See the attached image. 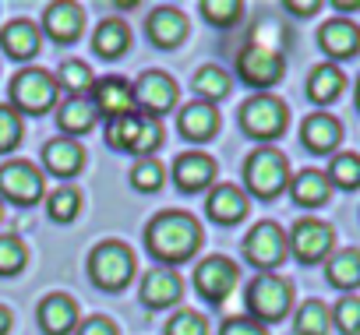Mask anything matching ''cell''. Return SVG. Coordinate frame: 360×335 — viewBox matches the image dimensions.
I'll return each instance as SVG.
<instances>
[{
    "label": "cell",
    "instance_id": "13",
    "mask_svg": "<svg viewBox=\"0 0 360 335\" xmlns=\"http://www.w3.org/2000/svg\"><path fill=\"white\" fill-rule=\"evenodd\" d=\"M173 184L184 195L209 191L216 184V159L205 152H184L173 159Z\"/></svg>",
    "mask_w": 360,
    "mask_h": 335
},
{
    "label": "cell",
    "instance_id": "46",
    "mask_svg": "<svg viewBox=\"0 0 360 335\" xmlns=\"http://www.w3.org/2000/svg\"><path fill=\"white\" fill-rule=\"evenodd\" d=\"M332 8H335V11H360V0H353V4H346V0H335Z\"/></svg>",
    "mask_w": 360,
    "mask_h": 335
},
{
    "label": "cell",
    "instance_id": "43",
    "mask_svg": "<svg viewBox=\"0 0 360 335\" xmlns=\"http://www.w3.org/2000/svg\"><path fill=\"white\" fill-rule=\"evenodd\" d=\"M75 335H117V324L110 317H103V314H92L89 321H82L75 328Z\"/></svg>",
    "mask_w": 360,
    "mask_h": 335
},
{
    "label": "cell",
    "instance_id": "6",
    "mask_svg": "<svg viewBox=\"0 0 360 335\" xmlns=\"http://www.w3.org/2000/svg\"><path fill=\"white\" fill-rule=\"evenodd\" d=\"M286 120H290V110L283 99L262 92V96H251L244 106H240V127L248 138H258V141H276L283 138L286 131Z\"/></svg>",
    "mask_w": 360,
    "mask_h": 335
},
{
    "label": "cell",
    "instance_id": "47",
    "mask_svg": "<svg viewBox=\"0 0 360 335\" xmlns=\"http://www.w3.org/2000/svg\"><path fill=\"white\" fill-rule=\"evenodd\" d=\"M356 110H360V81H356Z\"/></svg>",
    "mask_w": 360,
    "mask_h": 335
},
{
    "label": "cell",
    "instance_id": "40",
    "mask_svg": "<svg viewBox=\"0 0 360 335\" xmlns=\"http://www.w3.org/2000/svg\"><path fill=\"white\" fill-rule=\"evenodd\" d=\"M166 335H209V321L198 314V310H176L166 324H162Z\"/></svg>",
    "mask_w": 360,
    "mask_h": 335
},
{
    "label": "cell",
    "instance_id": "27",
    "mask_svg": "<svg viewBox=\"0 0 360 335\" xmlns=\"http://www.w3.org/2000/svg\"><path fill=\"white\" fill-rule=\"evenodd\" d=\"M290 195H293V202H297L300 209H318V205L328 202L332 184H328V177H325L321 170H300V173L290 180Z\"/></svg>",
    "mask_w": 360,
    "mask_h": 335
},
{
    "label": "cell",
    "instance_id": "32",
    "mask_svg": "<svg viewBox=\"0 0 360 335\" xmlns=\"http://www.w3.org/2000/svg\"><path fill=\"white\" fill-rule=\"evenodd\" d=\"M328 324H332V310H328L321 300L300 303V310H297V317H293L297 335H328Z\"/></svg>",
    "mask_w": 360,
    "mask_h": 335
},
{
    "label": "cell",
    "instance_id": "38",
    "mask_svg": "<svg viewBox=\"0 0 360 335\" xmlns=\"http://www.w3.org/2000/svg\"><path fill=\"white\" fill-rule=\"evenodd\" d=\"M25 261H29V251L15 233L0 237V275H18L25 268Z\"/></svg>",
    "mask_w": 360,
    "mask_h": 335
},
{
    "label": "cell",
    "instance_id": "2",
    "mask_svg": "<svg viewBox=\"0 0 360 335\" xmlns=\"http://www.w3.org/2000/svg\"><path fill=\"white\" fill-rule=\"evenodd\" d=\"M244 184L262 202L279 198L290 188V162H286V155L279 148H269V145L255 148L248 155V162H244Z\"/></svg>",
    "mask_w": 360,
    "mask_h": 335
},
{
    "label": "cell",
    "instance_id": "17",
    "mask_svg": "<svg viewBox=\"0 0 360 335\" xmlns=\"http://www.w3.org/2000/svg\"><path fill=\"white\" fill-rule=\"evenodd\" d=\"M180 293H184V282H180V275L173 268H148L141 279V303L148 310L173 307L180 300Z\"/></svg>",
    "mask_w": 360,
    "mask_h": 335
},
{
    "label": "cell",
    "instance_id": "18",
    "mask_svg": "<svg viewBox=\"0 0 360 335\" xmlns=\"http://www.w3.org/2000/svg\"><path fill=\"white\" fill-rule=\"evenodd\" d=\"M176 127H180V138L202 145V141L216 138V131H219V110L212 103L195 99V103H188L184 110L176 113Z\"/></svg>",
    "mask_w": 360,
    "mask_h": 335
},
{
    "label": "cell",
    "instance_id": "24",
    "mask_svg": "<svg viewBox=\"0 0 360 335\" xmlns=\"http://www.w3.org/2000/svg\"><path fill=\"white\" fill-rule=\"evenodd\" d=\"M99 113L92 106L89 96H68L57 110V127L64 131V138H78V134H89L96 127Z\"/></svg>",
    "mask_w": 360,
    "mask_h": 335
},
{
    "label": "cell",
    "instance_id": "21",
    "mask_svg": "<svg viewBox=\"0 0 360 335\" xmlns=\"http://www.w3.org/2000/svg\"><path fill=\"white\" fill-rule=\"evenodd\" d=\"M205 212H209L212 223L233 226V223H240L248 216V195L240 188H233V184H216L209 191V198H205Z\"/></svg>",
    "mask_w": 360,
    "mask_h": 335
},
{
    "label": "cell",
    "instance_id": "19",
    "mask_svg": "<svg viewBox=\"0 0 360 335\" xmlns=\"http://www.w3.org/2000/svg\"><path fill=\"white\" fill-rule=\"evenodd\" d=\"M43 166L60 177V180H71L75 173H82V166H85V148L75 141V138H53L43 145Z\"/></svg>",
    "mask_w": 360,
    "mask_h": 335
},
{
    "label": "cell",
    "instance_id": "41",
    "mask_svg": "<svg viewBox=\"0 0 360 335\" xmlns=\"http://www.w3.org/2000/svg\"><path fill=\"white\" fill-rule=\"evenodd\" d=\"M332 321L342 335H356L360 331V296H342L332 310Z\"/></svg>",
    "mask_w": 360,
    "mask_h": 335
},
{
    "label": "cell",
    "instance_id": "36",
    "mask_svg": "<svg viewBox=\"0 0 360 335\" xmlns=\"http://www.w3.org/2000/svg\"><path fill=\"white\" fill-rule=\"evenodd\" d=\"M25 134V124H22V113L11 106V103H0V155H8L18 148Z\"/></svg>",
    "mask_w": 360,
    "mask_h": 335
},
{
    "label": "cell",
    "instance_id": "10",
    "mask_svg": "<svg viewBox=\"0 0 360 335\" xmlns=\"http://www.w3.org/2000/svg\"><path fill=\"white\" fill-rule=\"evenodd\" d=\"M286 244H290V251H293V258H297L300 265H318L321 258H328V251H332V244H335V230H332L328 223L307 216V219H300V223L290 230Z\"/></svg>",
    "mask_w": 360,
    "mask_h": 335
},
{
    "label": "cell",
    "instance_id": "11",
    "mask_svg": "<svg viewBox=\"0 0 360 335\" xmlns=\"http://www.w3.org/2000/svg\"><path fill=\"white\" fill-rule=\"evenodd\" d=\"M134 110L145 117H162L176 106V81L166 71H145L134 85Z\"/></svg>",
    "mask_w": 360,
    "mask_h": 335
},
{
    "label": "cell",
    "instance_id": "12",
    "mask_svg": "<svg viewBox=\"0 0 360 335\" xmlns=\"http://www.w3.org/2000/svg\"><path fill=\"white\" fill-rule=\"evenodd\" d=\"M237 279H240V268L230 258H223V254H212V258H205L195 268V289L209 303H223L237 289Z\"/></svg>",
    "mask_w": 360,
    "mask_h": 335
},
{
    "label": "cell",
    "instance_id": "3",
    "mask_svg": "<svg viewBox=\"0 0 360 335\" xmlns=\"http://www.w3.org/2000/svg\"><path fill=\"white\" fill-rule=\"evenodd\" d=\"M134 254L127 244L120 240H103L99 247H92L89 254V279L103 289V293H120L131 286L134 279Z\"/></svg>",
    "mask_w": 360,
    "mask_h": 335
},
{
    "label": "cell",
    "instance_id": "39",
    "mask_svg": "<svg viewBox=\"0 0 360 335\" xmlns=\"http://www.w3.org/2000/svg\"><path fill=\"white\" fill-rule=\"evenodd\" d=\"M162 145V124L155 117H145L141 113V127L134 134V145H131V155H141V159H152V152Z\"/></svg>",
    "mask_w": 360,
    "mask_h": 335
},
{
    "label": "cell",
    "instance_id": "8",
    "mask_svg": "<svg viewBox=\"0 0 360 335\" xmlns=\"http://www.w3.org/2000/svg\"><path fill=\"white\" fill-rule=\"evenodd\" d=\"M290 254V244H286V233L279 223L265 219L258 226H251V233L244 237V258L262 268V272H272L276 265H283V258Z\"/></svg>",
    "mask_w": 360,
    "mask_h": 335
},
{
    "label": "cell",
    "instance_id": "31",
    "mask_svg": "<svg viewBox=\"0 0 360 335\" xmlns=\"http://www.w3.org/2000/svg\"><path fill=\"white\" fill-rule=\"evenodd\" d=\"M53 78H57V88H64L68 96H89L96 85V74L85 60H64Z\"/></svg>",
    "mask_w": 360,
    "mask_h": 335
},
{
    "label": "cell",
    "instance_id": "9",
    "mask_svg": "<svg viewBox=\"0 0 360 335\" xmlns=\"http://www.w3.org/2000/svg\"><path fill=\"white\" fill-rule=\"evenodd\" d=\"M237 71L240 78L251 85V88H272L276 81H283V71H286V60L279 50L272 46H262V43H248L237 57Z\"/></svg>",
    "mask_w": 360,
    "mask_h": 335
},
{
    "label": "cell",
    "instance_id": "33",
    "mask_svg": "<svg viewBox=\"0 0 360 335\" xmlns=\"http://www.w3.org/2000/svg\"><path fill=\"white\" fill-rule=\"evenodd\" d=\"M328 184L332 188H342V191H356L360 188V155L353 152H339L332 155V166H328Z\"/></svg>",
    "mask_w": 360,
    "mask_h": 335
},
{
    "label": "cell",
    "instance_id": "37",
    "mask_svg": "<svg viewBox=\"0 0 360 335\" xmlns=\"http://www.w3.org/2000/svg\"><path fill=\"white\" fill-rule=\"evenodd\" d=\"M162 180H166V170H162V162H159V159H138V162H134V170H131V184H134V191L152 195V191L162 188Z\"/></svg>",
    "mask_w": 360,
    "mask_h": 335
},
{
    "label": "cell",
    "instance_id": "22",
    "mask_svg": "<svg viewBox=\"0 0 360 335\" xmlns=\"http://www.w3.org/2000/svg\"><path fill=\"white\" fill-rule=\"evenodd\" d=\"M39 328L46 335H71L78 328V303L68 293H50L39 303Z\"/></svg>",
    "mask_w": 360,
    "mask_h": 335
},
{
    "label": "cell",
    "instance_id": "30",
    "mask_svg": "<svg viewBox=\"0 0 360 335\" xmlns=\"http://www.w3.org/2000/svg\"><path fill=\"white\" fill-rule=\"evenodd\" d=\"M191 88H195V96L202 99V103H219V99H226L230 96V74L219 67V64H205V67H198V74L191 78Z\"/></svg>",
    "mask_w": 360,
    "mask_h": 335
},
{
    "label": "cell",
    "instance_id": "42",
    "mask_svg": "<svg viewBox=\"0 0 360 335\" xmlns=\"http://www.w3.org/2000/svg\"><path fill=\"white\" fill-rule=\"evenodd\" d=\"M219 335H269L265 324H258L255 317H226Z\"/></svg>",
    "mask_w": 360,
    "mask_h": 335
},
{
    "label": "cell",
    "instance_id": "4",
    "mask_svg": "<svg viewBox=\"0 0 360 335\" xmlns=\"http://www.w3.org/2000/svg\"><path fill=\"white\" fill-rule=\"evenodd\" d=\"M244 300H248L251 317L258 324H269V321H279V317L290 314V307H293V286H290V279H283L276 272H258L248 282Z\"/></svg>",
    "mask_w": 360,
    "mask_h": 335
},
{
    "label": "cell",
    "instance_id": "25",
    "mask_svg": "<svg viewBox=\"0 0 360 335\" xmlns=\"http://www.w3.org/2000/svg\"><path fill=\"white\" fill-rule=\"evenodd\" d=\"M300 141H304V148L325 155V152H332L342 141V124L335 117H328V113H311L300 124Z\"/></svg>",
    "mask_w": 360,
    "mask_h": 335
},
{
    "label": "cell",
    "instance_id": "35",
    "mask_svg": "<svg viewBox=\"0 0 360 335\" xmlns=\"http://www.w3.org/2000/svg\"><path fill=\"white\" fill-rule=\"evenodd\" d=\"M198 11L205 15V22H209V25L230 29V25H237V22H240L244 4H240V0H202Z\"/></svg>",
    "mask_w": 360,
    "mask_h": 335
},
{
    "label": "cell",
    "instance_id": "44",
    "mask_svg": "<svg viewBox=\"0 0 360 335\" xmlns=\"http://www.w3.org/2000/svg\"><path fill=\"white\" fill-rule=\"evenodd\" d=\"M321 4L318 0H307V4H297V0H286V11H293V15H300V18H307V15H314Z\"/></svg>",
    "mask_w": 360,
    "mask_h": 335
},
{
    "label": "cell",
    "instance_id": "26",
    "mask_svg": "<svg viewBox=\"0 0 360 335\" xmlns=\"http://www.w3.org/2000/svg\"><path fill=\"white\" fill-rule=\"evenodd\" d=\"M127 46H131V29H127L120 18L99 22V29H96V36H92L96 57H103V60H120V57L127 53Z\"/></svg>",
    "mask_w": 360,
    "mask_h": 335
},
{
    "label": "cell",
    "instance_id": "16",
    "mask_svg": "<svg viewBox=\"0 0 360 335\" xmlns=\"http://www.w3.org/2000/svg\"><path fill=\"white\" fill-rule=\"evenodd\" d=\"M145 36L159 50H176L188 39V15L180 8H155L145 22Z\"/></svg>",
    "mask_w": 360,
    "mask_h": 335
},
{
    "label": "cell",
    "instance_id": "14",
    "mask_svg": "<svg viewBox=\"0 0 360 335\" xmlns=\"http://www.w3.org/2000/svg\"><path fill=\"white\" fill-rule=\"evenodd\" d=\"M43 32L53 43H75L85 32V8L75 4V0H57V4H46L43 11Z\"/></svg>",
    "mask_w": 360,
    "mask_h": 335
},
{
    "label": "cell",
    "instance_id": "23",
    "mask_svg": "<svg viewBox=\"0 0 360 335\" xmlns=\"http://www.w3.org/2000/svg\"><path fill=\"white\" fill-rule=\"evenodd\" d=\"M318 46H321L328 57H335V60L353 57V53L360 50V29H356L349 18H332V22H325V25L318 29Z\"/></svg>",
    "mask_w": 360,
    "mask_h": 335
},
{
    "label": "cell",
    "instance_id": "7",
    "mask_svg": "<svg viewBox=\"0 0 360 335\" xmlns=\"http://www.w3.org/2000/svg\"><path fill=\"white\" fill-rule=\"evenodd\" d=\"M43 195H46V180H43V173L36 170L32 162L8 159L4 166H0V202L32 209V205L43 202Z\"/></svg>",
    "mask_w": 360,
    "mask_h": 335
},
{
    "label": "cell",
    "instance_id": "5",
    "mask_svg": "<svg viewBox=\"0 0 360 335\" xmlns=\"http://www.w3.org/2000/svg\"><path fill=\"white\" fill-rule=\"evenodd\" d=\"M57 78L46 67H25L11 81V106L25 117H43L57 106Z\"/></svg>",
    "mask_w": 360,
    "mask_h": 335
},
{
    "label": "cell",
    "instance_id": "48",
    "mask_svg": "<svg viewBox=\"0 0 360 335\" xmlns=\"http://www.w3.org/2000/svg\"><path fill=\"white\" fill-rule=\"evenodd\" d=\"M0 219H4V202H0Z\"/></svg>",
    "mask_w": 360,
    "mask_h": 335
},
{
    "label": "cell",
    "instance_id": "15",
    "mask_svg": "<svg viewBox=\"0 0 360 335\" xmlns=\"http://www.w3.org/2000/svg\"><path fill=\"white\" fill-rule=\"evenodd\" d=\"M89 99H92L96 113L106 117V120H117V117H124V113H134V88H131V81H124V78H117V74L96 78Z\"/></svg>",
    "mask_w": 360,
    "mask_h": 335
},
{
    "label": "cell",
    "instance_id": "34",
    "mask_svg": "<svg viewBox=\"0 0 360 335\" xmlns=\"http://www.w3.org/2000/svg\"><path fill=\"white\" fill-rule=\"evenodd\" d=\"M46 212L53 223H75L78 212H82V195L78 188H57L50 198H46Z\"/></svg>",
    "mask_w": 360,
    "mask_h": 335
},
{
    "label": "cell",
    "instance_id": "1",
    "mask_svg": "<svg viewBox=\"0 0 360 335\" xmlns=\"http://www.w3.org/2000/svg\"><path fill=\"white\" fill-rule=\"evenodd\" d=\"M202 226L195 216L188 212H159L148 226H145V247L152 251L155 261L169 265H184L198 254L202 247Z\"/></svg>",
    "mask_w": 360,
    "mask_h": 335
},
{
    "label": "cell",
    "instance_id": "20",
    "mask_svg": "<svg viewBox=\"0 0 360 335\" xmlns=\"http://www.w3.org/2000/svg\"><path fill=\"white\" fill-rule=\"evenodd\" d=\"M39 46H43V32H39V25H32L25 18L8 22L4 32H0V50H4L11 60H22L25 64V60H32L39 53Z\"/></svg>",
    "mask_w": 360,
    "mask_h": 335
},
{
    "label": "cell",
    "instance_id": "45",
    "mask_svg": "<svg viewBox=\"0 0 360 335\" xmlns=\"http://www.w3.org/2000/svg\"><path fill=\"white\" fill-rule=\"evenodd\" d=\"M8 331H11V310L0 303V335H8Z\"/></svg>",
    "mask_w": 360,
    "mask_h": 335
},
{
    "label": "cell",
    "instance_id": "29",
    "mask_svg": "<svg viewBox=\"0 0 360 335\" xmlns=\"http://www.w3.org/2000/svg\"><path fill=\"white\" fill-rule=\"evenodd\" d=\"M325 275L335 289H356L360 286V251L356 247L335 251L325 265Z\"/></svg>",
    "mask_w": 360,
    "mask_h": 335
},
{
    "label": "cell",
    "instance_id": "28",
    "mask_svg": "<svg viewBox=\"0 0 360 335\" xmlns=\"http://www.w3.org/2000/svg\"><path fill=\"white\" fill-rule=\"evenodd\" d=\"M346 88V74L335 67V64H318L307 78V99L318 103V106H328L339 99V92Z\"/></svg>",
    "mask_w": 360,
    "mask_h": 335
}]
</instances>
